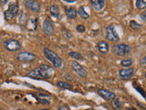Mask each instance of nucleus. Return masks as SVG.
Listing matches in <instances>:
<instances>
[{
	"instance_id": "423d86ee",
	"label": "nucleus",
	"mask_w": 146,
	"mask_h": 110,
	"mask_svg": "<svg viewBox=\"0 0 146 110\" xmlns=\"http://www.w3.org/2000/svg\"><path fill=\"white\" fill-rule=\"evenodd\" d=\"M105 37H106L108 40L112 41V42L120 40V37L117 34L113 25H109L108 27H106V29H105Z\"/></svg>"
},
{
	"instance_id": "0eeeda50",
	"label": "nucleus",
	"mask_w": 146,
	"mask_h": 110,
	"mask_svg": "<svg viewBox=\"0 0 146 110\" xmlns=\"http://www.w3.org/2000/svg\"><path fill=\"white\" fill-rule=\"evenodd\" d=\"M70 66H71V69L73 70V72L81 78L86 77L87 74H88V72H87V71L85 70V68L82 65H80V64L76 61H72L70 62Z\"/></svg>"
},
{
	"instance_id": "a211bd4d",
	"label": "nucleus",
	"mask_w": 146,
	"mask_h": 110,
	"mask_svg": "<svg viewBox=\"0 0 146 110\" xmlns=\"http://www.w3.org/2000/svg\"><path fill=\"white\" fill-rule=\"evenodd\" d=\"M27 76L32 78V79L42 80V78H41V75H40V72L38 71V68H35V69H33V70H31L30 72H29Z\"/></svg>"
},
{
	"instance_id": "ddd939ff",
	"label": "nucleus",
	"mask_w": 146,
	"mask_h": 110,
	"mask_svg": "<svg viewBox=\"0 0 146 110\" xmlns=\"http://www.w3.org/2000/svg\"><path fill=\"white\" fill-rule=\"evenodd\" d=\"M90 5L95 11H102L106 6V2L104 0H91Z\"/></svg>"
},
{
	"instance_id": "dca6fc26",
	"label": "nucleus",
	"mask_w": 146,
	"mask_h": 110,
	"mask_svg": "<svg viewBox=\"0 0 146 110\" xmlns=\"http://www.w3.org/2000/svg\"><path fill=\"white\" fill-rule=\"evenodd\" d=\"M27 28L30 30H36L38 29V19L35 17L27 20Z\"/></svg>"
},
{
	"instance_id": "c9c22d12",
	"label": "nucleus",
	"mask_w": 146,
	"mask_h": 110,
	"mask_svg": "<svg viewBox=\"0 0 146 110\" xmlns=\"http://www.w3.org/2000/svg\"><path fill=\"white\" fill-rule=\"evenodd\" d=\"M131 110H136V109H134V108H131Z\"/></svg>"
},
{
	"instance_id": "2f4dec72",
	"label": "nucleus",
	"mask_w": 146,
	"mask_h": 110,
	"mask_svg": "<svg viewBox=\"0 0 146 110\" xmlns=\"http://www.w3.org/2000/svg\"><path fill=\"white\" fill-rule=\"evenodd\" d=\"M63 2H65V3H75L76 0H64Z\"/></svg>"
},
{
	"instance_id": "f03ea898",
	"label": "nucleus",
	"mask_w": 146,
	"mask_h": 110,
	"mask_svg": "<svg viewBox=\"0 0 146 110\" xmlns=\"http://www.w3.org/2000/svg\"><path fill=\"white\" fill-rule=\"evenodd\" d=\"M19 11V7L17 4H10L8 8L4 12V17L7 21H11L17 17Z\"/></svg>"
},
{
	"instance_id": "58836bf2",
	"label": "nucleus",
	"mask_w": 146,
	"mask_h": 110,
	"mask_svg": "<svg viewBox=\"0 0 146 110\" xmlns=\"http://www.w3.org/2000/svg\"><path fill=\"white\" fill-rule=\"evenodd\" d=\"M0 110H1V108H0Z\"/></svg>"
},
{
	"instance_id": "f8f14e48",
	"label": "nucleus",
	"mask_w": 146,
	"mask_h": 110,
	"mask_svg": "<svg viewBox=\"0 0 146 110\" xmlns=\"http://www.w3.org/2000/svg\"><path fill=\"white\" fill-rule=\"evenodd\" d=\"M98 95L100 96V97H102L103 99L105 100H109V101H111L113 100L114 98L116 97L115 94L113 93V92H111L107 89H104V88H100L98 90Z\"/></svg>"
},
{
	"instance_id": "7c9ffc66",
	"label": "nucleus",
	"mask_w": 146,
	"mask_h": 110,
	"mask_svg": "<svg viewBox=\"0 0 146 110\" xmlns=\"http://www.w3.org/2000/svg\"><path fill=\"white\" fill-rule=\"evenodd\" d=\"M141 65H145V64H146V56H143V58H141Z\"/></svg>"
},
{
	"instance_id": "c85d7f7f",
	"label": "nucleus",
	"mask_w": 146,
	"mask_h": 110,
	"mask_svg": "<svg viewBox=\"0 0 146 110\" xmlns=\"http://www.w3.org/2000/svg\"><path fill=\"white\" fill-rule=\"evenodd\" d=\"M64 78H65L66 80H68V81H73V78H72V76L70 75V74H68V73H66V74H64Z\"/></svg>"
},
{
	"instance_id": "412c9836",
	"label": "nucleus",
	"mask_w": 146,
	"mask_h": 110,
	"mask_svg": "<svg viewBox=\"0 0 146 110\" xmlns=\"http://www.w3.org/2000/svg\"><path fill=\"white\" fill-rule=\"evenodd\" d=\"M57 85L61 89H72V85L68 84L67 82H63V81H58Z\"/></svg>"
},
{
	"instance_id": "9b49d317",
	"label": "nucleus",
	"mask_w": 146,
	"mask_h": 110,
	"mask_svg": "<svg viewBox=\"0 0 146 110\" xmlns=\"http://www.w3.org/2000/svg\"><path fill=\"white\" fill-rule=\"evenodd\" d=\"M134 73V70L132 68H123L119 72V76L121 80H130Z\"/></svg>"
},
{
	"instance_id": "f3484780",
	"label": "nucleus",
	"mask_w": 146,
	"mask_h": 110,
	"mask_svg": "<svg viewBox=\"0 0 146 110\" xmlns=\"http://www.w3.org/2000/svg\"><path fill=\"white\" fill-rule=\"evenodd\" d=\"M49 13L51 17H53L54 18H58L59 15H60V12H59V7L57 6V5H52V6L49 7Z\"/></svg>"
},
{
	"instance_id": "20e7f679",
	"label": "nucleus",
	"mask_w": 146,
	"mask_h": 110,
	"mask_svg": "<svg viewBox=\"0 0 146 110\" xmlns=\"http://www.w3.org/2000/svg\"><path fill=\"white\" fill-rule=\"evenodd\" d=\"M38 68V71L40 72V75H41V78H42V80L45 79V80H48L50 78L52 77L53 73H54V70L51 66H49L48 64H41L39 65Z\"/></svg>"
},
{
	"instance_id": "c756f323",
	"label": "nucleus",
	"mask_w": 146,
	"mask_h": 110,
	"mask_svg": "<svg viewBox=\"0 0 146 110\" xmlns=\"http://www.w3.org/2000/svg\"><path fill=\"white\" fill-rule=\"evenodd\" d=\"M58 110H70L68 107V105H61V107H58Z\"/></svg>"
},
{
	"instance_id": "6ab92c4d",
	"label": "nucleus",
	"mask_w": 146,
	"mask_h": 110,
	"mask_svg": "<svg viewBox=\"0 0 146 110\" xmlns=\"http://www.w3.org/2000/svg\"><path fill=\"white\" fill-rule=\"evenodd\" d=\"M78 14H79V16L80 17V18H82V19H88V18L90 17V15L88 14V12H87L85 10V7H80L79 8V10L77 11Z\"/></svg>"
},
{
	"instance_id": "4c0bfd02",
	"label": "nucleus",
	"mask_w": 146,
	"mask_h": 110,
	"mask_svg": "<svg viewBox=\"0 0 146 110\" xmlns=\"http://www.w3.org/2000/svg\"><path fill=\"white\" fill-rule=\"evenodd\" d=\"M17 110H25V109H17Z\"/></svg>"
},
{
	"instance_id": "cd10ccee",
	"label": "nucleus",
	"mask_w": 146,
	"mask_h": 110,
	"mask_svg": "<svg viewBox=\"0 0 146 110\" xmlns=\"http://www.w3.org/2000/svg\"><path fill=\"white\" fill-rule=\"evenodd\" d=\"M76 30L78 32H80V33H83L85 32V27L82 25V24H79L77 27H76Z\"/></svg>"
},
{
	"instance_id": "39448f33",
	"label": "nucleus",
	"mask_w": 146,
	"mask_h": 110,
	"mask_svg": "<svg viewBox=\"0 0 146 110\" xmlns=\"http://www.w3.org/2000/svg\"><path fill=\"white\" fill-rule=\"evenodd\" d=\"M4 47L7 50L8 52H17L21 50V44L17 40L9 39L4 41Z\"/></svg>"
},
{
	"instance_id": "aec40b11",
	"label": "nucleus",
	"mask_w": 146,
	"mask_h": 110,
	"mask_svg": "<svg viewBox=\"0 0 146 110\" xmlns=\"http://www.w3.org/2000/svg\"><path fill=\"white\" fill-rule=\"evenodd\" d=\"M36 97H38V100L39 101L40 103H42L44 105H48L49 104V96L48 95L38 94V95H36Z\"/></svg>"
},
{
	"instance_id": "bb28decb",
	"label": "nucleus",
	"mask_w": 146,
	"mask_h": 110,
	"mask_svg": "<svg viewBox=\"0 0 146 110\" xmlns=\"http://www.w3.org/2000/svg\"><path fill=\"white\" fill-rule=\"evenodd\" d=\"M62 32H63V36L65 37L66 39H71L72 38V35L70 34V32L65 30V29H62Z\"/></svg>"
},
{
	"instance_id": "a878e982",
	"label": "nucleus",
	"mask_w": 146,
	"mask_h": 110,
	"mask_svg": "<svg viewBox=\"0 0 146 110\" xmlns=\"http://www.w3.org/2000/svg\"><path fill=\"white\" fill-rule=\"evenodd\" d=\"M121 66H123L124 68H130V66H131L132 64V60L131 59H126V60H123L121 62Z\"/></svg>"
},
{
	"instance_id": "4be33fe9",
	"label": "nucleus",
	"mask_w": 146,
	"mask_h": 110,
	"mask_svg": "<svg viewBox=\"0 0 146 110\" xmlns=\"http://www.w3.org/2000/svg\"><path fill=\"white\" fill-rule=\"evenodd\" d=\"M111 107L114 109L120 110L122 108V104L120 102V100H119L118 98H114L113 100H111Z\"/></svg>"
},
{
	"instance_id": "4468645a",
	"label": "nucleus",
	"mask_w": 146,
	"mask_h": 110,
	"mask_svg": "<svg viewBox=\"0 0 146 110\" xmlns=\"http://www.w3.org/2000/svg\"><path fill=\"white\" fill-rule=\"evenodd\" d=\"M97 49L100 53L106 54L110 50V46L106 41H100V42H98V44H97Z\"/></svg>"
},
{
	"instance_id": "f257e3e1",
	"label": "nucleus",
	"mask_w": 146,
	"mask_h": 110,
	"mask_svg": "<svg viewBox=\"0 0 146 110\" xmlns=\"http://www.w3.org/2000/svg\"><path fill=\"white\" fill-rule=\"evenodd\" d=\"M43 52L45 57L47 58L48 61L53 64V66L57 69H60L63 65V61L62 59L58 56V55L54 52L53 50H51L48 48H44L43 50Z\"/></svg>"
},
{
	"instance_id": "2eb2a0df",
	"label": "nucleus",
	"mask_w": 146,
	"mask_h": 110,
	"mask_svg": "<svg viewBox=\"0 0 146 110\" xmlns=\"http://www.w3.org/2000/svg\"><path fill=\"white\" fill-rule=\"evenodd\" d=\"M65 14L70 19H75L77 17L78 12L75 7H65Z\"/></svg>"
},
{
	"instance_id": "6e6552de",
	"label": "nucleus",
	"mask_w": 146,
	"mask_h": 110,
	"mask_svg": "<svg viewBox=\"0 0 146 110\" xmlns=\"http://www.w3.org/2000/svg\"><path fill=\"white\" fill-rule=\"evenodd\" d=\"M17 59L21 62H32L36 60V55L29 52H20L17 53Z\"/></svg>"
},
{
	"instance_id": "473e14b6",
	"label": "nucleus",
	"mask_w": 146,
	"mask_h": 110,
	"mask_svg": "<svg viewBox=\"0 0 146 110\" xmlns=\"http://www.w3.org/2000/svg\"><path fill=\"white\" fill-rule=\"evenodd\" d=\"M141 19H143V21L145 20V13H143V15L141 16Z\"/></svg>"
},
{
	"instance_id": "7ed1b4c3",
	"label": "nucleus",
	"mask_w": 146,
	"mask_h": 110,
	"mask_svg": "<svg viewBox=\"0 0 146 110\" xmlns=\"http://www.w3.org/2000/svg\"><path fill=\"white\" fill-rule=\"evenodd\" d=\"M131 46H129L128 44H124V43H119V44H115L112 48V52L113 54L117 55V56H124V55L128 54L131 52Z\"/></svg>"
},
{
	"instance_id": "1a4fd4ad",
	"label": "nucleus",
	"mask_w": 146,
	"mask_h": 110,
	"mask_svg": "<svg viewBox=\"0 0 146 110\" xmlns=\"http://www.w3.org/2000/svg\"><path fill=\"white\" fill-rule=\"evenodd\" d=\"M43 30L44 33L47 36H52L54 34L55 31L54 24L49 17H46V19L43 22Z\"/></svg>"
},
{
	"instance_id": "f704fd0d",
	"label": "nucleus",
	"mask_w": 146,
	"mask_h": 110,
	"mask_svg": "<svg viewBox=\"0 0 146 110\" xmlns=\"http://www.w3.org/2000/svg\"><path fill=\"white\" fill-rule=\"evenodd\" d=\"M85 110H94L93 108H88V109H85Z\"/></svg>"
},
{
	"instance_id": "e433bc0d",
	"label": "nucleus",
	"mask_w": 146,
	"mask_h": 110,
	"mask_svg": "<svg viewBox=\"0 0 146 110\" xmlns=\"http://www.w3.org/2000/svg\"><path fill=\"white\" fill-rule=\"evenodd\" d=\"M40 110H48V109H40Z\"/></svg>"
},
{
	"instance_id": "72a5a7b5",
	"label": "nucleus",
	"mask_w": 146,
	"mask_h": 110,
	"mask_svg": "<svg viewBox=\"0 0 146 110\" xmlns=\"http://www.w3.org/2000/svg\"><path fill=\"white\" fill-rule=\"evenodd\" d=\"M0 3H1L2 5H5V4L7 3V0H6V1H0Z\"/></svg>"
},
{
	"instance_id": "b1692460",
	"label": "nucleus",
	"mask_w": 146,
	"mask_h": 110,
	"mask_svg": "<svg viewBox=\"0 0 146 110\" xmlns=\"http://www.w3.org/2000/svg\"><path fill=\"white\" fill-rule=\"evenodd\" d=\"M135 6L137 8L140 9V10H143V9H144L146 7V2L143 1V0H136Z\"/></svg>"
},
{
	"instance_id": "393cba45",
	"label": "nucleus",
	"mask_w": 146,
	"mask_h": 110,
	"mask_svg": "<svg viewBox=\"0 0 146 110\" xmlns=\"http://www.w3.org/2000/svg\"><path fill=\"white\" fill-rule=\"evenodd\" d=\"M68 55H70V57H71L72 59H75V60H83V56L79 53L77 52H70V53H68Z\"/></svg>"
},
{
	"instance_id": "9d476101",
	"label": "nucleus",
	"mask_w": 146,
	"mask_h": 110,
	"mask_svg": "<svg viewBox=\"0 0 146 110\" xmlns=\"http://www.w3.org/2000/svg\"><path fill=\"white\" fill-rule=\"evenodd\" d=\"M25 6L27 9L34 13H38L40 10V3L38 1H35V0H26L24 1Z\"/></svg>"
},
{
	"instance_id": "5701e85b",
	"label": "nucleus",
	"mask_w": 146,
	"mask_h": 110,
	"mask_svg": "<svg viewBox=\"0 0 146 110\" xmlns=\"http://www.w3.org/2000/svg\"><path fill=\"white\" fill-rule=\"evenodd\" d=\"M130 28L133 30H139L143 29V25L139 24V23L136 22L135 20H131V21H130Z\"/></svg>"
}]
</instances>
